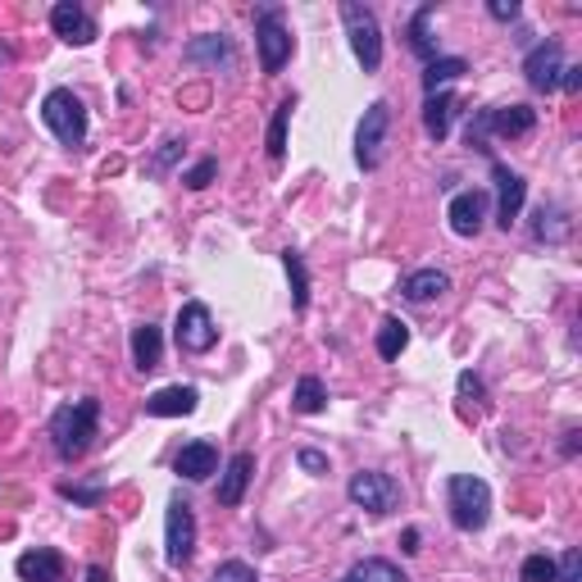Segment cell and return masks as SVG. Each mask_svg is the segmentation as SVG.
Here are the masks:
<instances>
[{"instance_id": "39", "label": "cell", "mask_w": 582, "mask_h": 582, "mask_svg": "<svg viewBox=\"0 0 582 582\" xmlns=\"http://www.w3.org/2000/svg\"><path fill=\"white\" fill-rule=\"evenodd\" d=\"M560 87H564V91H578V87H582V69H578V64H569V69H564V78H560Z\"/></svg>"}, {"instance_id": "15", "label": "cell", "mask_w": 582, "mask_h": 582, "mask_svg": "<svg viewBox=\"0 0 582 582\" xmlns=\"http://www.w3.org/2000/svg\"><path fill=\"white\" fill-rule=\"evenodd\" d=\"M201 405V392L197 387H160L155 397H146V414L151 419H182V414H197Z\"/></svg>"}, {"instance_id": "31", "label": "cell", "mask_w": 582, "mask_h": 582, "mask_svg": "<svg viewBox=\"0 0 582 582\" xmlns=\"http://www.w3.org/2000/svg\"><path fill=\"white\" fill-rule=\"evenodd\" d=\"M523 582H555V560L551 555H528L519 569Z\"/></svg>"}, {"instance_id": "3", "label": "cell", "mask_w": 582, "mask_h": 582, "mask_svg": "<svg viewBox=\"0 0 582 582\" xmlns=\"http://www.w3.org/2000/svg\"><path fill=\"white\" fill-rule=\"evenodd\" d=\"M41 123L51 128L56 141H64V146H82V141H87V106L78 101L69 87L46 91V101H41Z\"/></svg>"}, {"instance_id": "24", "label": "cell", "mask_w": 582, "mask_h": 582, "mask_svg": "<svg viewBox=\"0 0 582 582\" xmlns=\"http://www.w3.org/2000/svg\"><path fill=\"white\" fill-rule=\"evenodd\" d=\"M323 405H328V387H323V378L305 373V378L297 382V392H291V410H297V414H319Z\"/></svg>"}, {"instance_id": "33", "label": "cell", "mask_w": 582, "mask_h": 582, "mask_svg": "<svg viewBox=\"0 0 582 582\" xmlns=\"http://www.w3.org/2000/svg\"><path fill=\"white\" fill-rule=\"evenodd\" d=\"M219 178V160H201V164H191L187 173H182V182L191 187V191H201V187H210Z\"/></svg>"}, {"instance_id": "18", "label": "cell", "mask_w": 582, "mask_h": 582, "mask_svg": "<svg viewBox=\"0 0 582 582\" xmlns=\"http://www.w3.org/2000/svg\"><path fill=\"white\" fill-rule=\"evenodd\" d=\"M14 569H19L23 582H64V560H60V551H51V546L23 551Z\"/></svg>"}, {"instance_id": "26", "label": "cell", "mask_w": 582, "mask_h": 582, "mask_svg": "<svg viewBox=\"0 0 582 582\" xmlns=\"http://www.w3.org/2000/svg\"><path fill=\"white\" fill-rule=\"evenodd\" d=\"M410 347V328L392 314V319H382L378 323V355L382 360H401V351Z\"/></svg>"}, {"instance_id": "7", "label": "cell", "mask_w": 582, "mask_h": 582, "mask_svg": "<svg viewBox=\"0 0 582 582\" xmlns=\"http://www.w3.org/2000/svg\"><path fill=\"white\" fill-rule=\"evenodd\" d=\"M173 342H178V351H187V355H205V351L219 342V328H214L210 305L187 301V305L178 310V319H173Z\"/></svg>"}, {"instance_id": "5", "label": "cell", "mask_w": 582, "mask_h": 582, "mask_svg": "<svg viewBox=\"0 0 582 582\" xmlns=\"http://www.w3.org/2000/svg\"><path fill=\"white\" fill-rule=\"evenodd\" d=\"M532 128H538V110H532V106H496V110H482V114L469 123V146H478V151H482L488 132L514 141V137H528Z\"/></svg>"}, {"instance_id": "19", "label": "cell", "mask_w": 582, "mask_h": 582, "mask_svg": "<svg viewBox=\"0 0 582 582\" xmlns=\"http://www.w3.org/2000/svg\"><path fill=\"white\" fill-rule=\"evenodd\" d=\"M451 291V278L442 273V269H419V273H410L405 282H401V297L410 301V305H428V301H436V297H446Z\"/></svg>"}, {"instance_id": "28", "label": "cell", "mask_w": 582, "mask_h": 582, "mask_svg": "<svg viewBox=\"0 0 582 582\" xmlns=\"http://www.w3.org/2000/svg\"><path fill=\"white\" fill-rule=\"evenodd\" d=\"M428 19H432V6H423V10L410 19V51L432 64V60H436V41L428 37Z\"/></svg>"}, {"instance_id": "41", "label": "cell", "mask_w": 582, "mask_h": 582, "mask_svg": "<svg viewBox=\"0 0 582 582\" xmlns=\"http://www.w3.org/2000/svg\"><path fill=\"white\" fill-rule=\"evenodd\" d=\"M10 60V46H0V64H6Z\"/></svg>"}, {"instance_id": "37", "label": "cell", "mask_w": 582, "mask_h": 582, "mask_svg": "<svg viewBox=\"0 0 582 582\" xmlns=\"http://www.w3.org/2000/svg\"><path fill=\"white\" fill-rule=\"evenodd\" d=\"M488 14H492V19H501V23H510V19H519V0H492Z\"/></svg>"}, {"instance_id": "10", "label": "cell", "mask_w": 582, "mask_h": 582, "mask_svg": "<svg viewBox=\"0 0 582 582\" xmlns=\"http://www.w3.org/2000/svg\"><path fill=\"white\" fill-rule=\"evenodd\" d=\"M255 46H260L264 73H282V64L291 60V32L282 28L278 10H260L255 14Z\"/></svg>"}, {"instance_id": "30", "label": "cell", "mask_w": 582, "mask_h": 582, "mask_svg": "<svg viewBox=\"0 0 582 582\" xmlns=\"http://www.w3.org/2000/svg\"><path fill=\"white\" fill-rule=\"evenodd\" d=\"M287 123H291V101H282L269 119V160H282L287 155Z\"/></svg>"}, {"instance_id": "23", "label": "cell", "mask_w": 582, "mask_h": 582, "mask_svg": "<svg viewBox=\"0 0 582 582\" xmlns=\"http://www.w3.org/2000/svg\"><path fill=\"white\" fill-rule=\"evenodd\" d=\"M469 73V64L460 60V56H436L428 69H423V91L432 96V91H442L446 82H455V78H464Z\"/></svg>"}, {"instance_id": "11", "label": "cell", "mask_w": 582, "mask_h": 582, "mask_svg": "<svg viewBox=\"0 0 582 582\" xmlns=\"http://www.w3.org/2000/svg\"><path fill=\"white\" fill-rule=\"evenodd\" d=\"M564 51H560V41H542V46H532L528 60H523V73L528 82L538 87V91H560V78H564Z\"/></svg>"}, {"instance_id": "4", "label": "cell", "mask_w": 582, "mask_h": 582, "mask_svg": "<svg viewBox=\"0 0 582 582\" xmlns=\"http://www.w3.org/2000/svg\"><path fill=\"white\" fill-rule=\"evenodd\" d=\"M342 23H347V37H351V51L360 60L364 73H378L382 64V28H378V14L360 0H347L342 6Z\"/></svg>"}, {"instance_id": "16", "label": "cell", "mask_w": 582, "mask_h": 582, "mask_svg": "<svg viewBox=\"0 0 582 582\" xmlns=\"http://www.w3.org/2000/svg\"><path fill=\"white\" fill-rule=\"evenodd\" d=\"M255 478V455L251 451H237L228 464H223V478H219V505H241Z\"/></svg>"}, {"instance_id": "21", "label": "cell", "mask_w": 582, "mask_h": 582, "mask_svg": "<svg viewBox=\"0 0 582 582\" xmlns=\"http://www.w3.org/2000/svg\"><path fill=\"white\" fill-rule=\"evenodd\" d=\"M160 360H164V337H160V328H155V323L132 328V364H137L141 373H155Z\"/></svg>"}, {"instance_id": "12", "label": "cell", "mask_w": 582, "mask_h": 582, "mask_svg": "<svg viewBox=\"0 0 582 582\" xmlns=\"http://www.w3.org/2000/svg\"><path fill=\"white\" fill-rule=\"evenodd\" d=\"M488 191H455L451 197V205H446V219H451V232L455 237H478L482 232V223H488Z\"/></svg>"}, {"instance_id": "9", "label": "cell", "mask_w": 582, "mask_h": 582, "mask_svg": "<svg viewBox=\"0 0 582 582\" xmlns=\"http://www.w3.org/2000/svg\"><path fill=\"white\" fill-rule=\"evenodd\" d=\"M387 128H392V106L387 101H373L355 128V164L364 173H373L382 164V146H387Z\"/></svg>"}, {"instance_id": "27", "label": "cell", "mask_w": 582, "mask_h": 582, "mask_svg": "<svg viewBox=\"0 0 582 582\" xmlns=\"http://www.w3.org/2000/svg\"><path fill=\"white\" fill-rule=\"evenodd\" d=\"M342 582H410L392 560H360Z\"/></svg>"}, {"instance_id": "22", "label": "cell", "mask_w": 582, "mask_h": 582, "mask_svg": "<svg viewBox=\"0 0 582 582\" xmlns=\"http://www.w3.org/2000/svg\"><path fill=\"white\" fill-rule=\"evenodd\" d=\"M451 114H455V96H451V91H432L428 101H423V132H428L432 141H446Z\"/></svg>"}, {"instance_id": "36", "label": "cell", "mask_w": 582, "mask_h": 582, "mask_svg": "<svg viewBox=\"0 0 582 582\" xmlns=\"http://www.w3.org/2000/svg\"><path fill=\"white\" fill-rule=\"evenodd\" d=\"M297 464H301L305 473H314V478H319V473H328V455H323V451H310V446L297 455Z\"/></svg>"}, {"instance_id": "17", "label": "cell", "mask_w": 582, "mask_h": 582, "mask_svg": "<svg viewBox=\"0 0 582 582\" xmlns=\"http://www.w3.org/2000/svg\"><path fill=\"white\" fill-rule=\"evenodd\" d=\"M173 469H178V478H187V482H205L210 473H219V451H214L210 442H187V446L178 451Z\"/></svg>"}, {"instance_id": "32", "label": "cell", "mask_w": 582, "mask_h": 582, "mask_svg": "<svg viewBox=\"0 0 582 582\" xmlns=\"http://www.w3.org/2000/svg\"><path fill=\"white\" fill-rule=\"evenodd\" d=\"M210 582H260V573H255L247 560H223Z\"/></svg>"}, {"instance_id": "13", "label": "cell", "mask_w": 582, "mask_h": 582, "mask_svg": "<svg viewBox=\"0 0 582 582\" xmlns=\"http://www.w3.org/2000/svg\"><path fill=\"white\" fill-rule=\"evenodd\" d=\"M51 28L64 46H91L96 41V19L78 6V0H60V6L51 10Z\"/></svg>"}, {"instance_id": "40", "label": "cell", "mask_w": 582, "mask_h": 582, "mask_svg": "<svg viewBox=\"0 0 582 582\" xmlns=\"http://www.w3.org/2000/svg\"><path fill=\"white\" fill-rule=\"evenodd\" d=\"M87 582H114V578H110L106 564H91V569H87Z\"/></svg>"}, {"instance_id": "25", "label": "cell", "mask_w": 582, "mask_h": 582, "mask_svg": "<svg viewBox=\"0 0 582 582\" xmlns=\"http://www.w3.org/2000/svg\"><path fill=\"white\" fill-rule=\"evenodd\" d=\"M282 264H287V278H291V305L305 314L310 310V273H305L301 251H282Z\"/></svg>"}, {"instance_id": "14", "label": "cell", "mask_w": 582, "mask_h": 582, "mask_svg": "<svg viewBox=\"0 0 582 582\" xmlns=\"http://www.w3.org/2000/svg\"><path fill=\"white\" fill-rule=\"evenodd\" d=\"M492 178H496V223L510 232V228H514V219L523 214L528 182H523L514 169H505V164H492Z\"/></svg>"}, {"instance_id": "20", "label": "cell", "mask_w": 582, "mask_h": 582, "mask_svg": "<svg viewBox=\"0 0 582 582\" xmlns=\"http://www.w3.org/2000/svg\"><path fill=\"white\" fill-rule=\"evenodd\" d=\"M191 64H223V69H232L237 64V56H232V41L223 37V32H205V37H197V41H187V51H182Z\"/></svg>"}, {"instance_id": "29", "label": "cell", "mask_w": 582, "mask_h": 582, "mask_svg": "<svg viewBox=\"0 0 582 582\" xmlns=\"http://www.w3.org/2000/svg\"><path fill=\"white\" fill-rule=\"evenodd\" d=\"M564 232H569L564 210H560V205H542V210H538V223H532V237H538V241H564Z\"/></svg>"}, {"instance_id": "6", "label": "cell", "mask_w": 582, "mask_h": 582, "mask_svg": "<svg viewBox=\"0 0 582 582\" xmlns=\"http://www.w3.org/2000/svg\"><path fill=\"white\" fill-rule=\"evenodd\" d=\"M347 496L351 505L369 510V514H392L401 505V482L392 473H378V469H360L351 482H347Z\"/></svg>"}, {"instance_id": "38", "label": "cell", "mask_w": 582, "mask_h": 582, "mask_svg": "<svg viewBox=\"0 0 582 582\" xmlns=\"http://www.w3.org/2000/svg\"><path fill=\"white\" fill-rule=\"evenodd\" d=\"M460 392H464V397H473V401H482V382H478L473 373H460Z\"/></svg>"}, {"instance_id": "35", "label": "cell", "mask_w": 582, "mask_h": 582, "mask_svg": "<svg viewBox=\"0 0 582 582\" xmlns=\"http://www.w3.org/2000/svg\"><path fill=\"white\" fill-rule=\"evenodd\" d=\"M182 146H187V141H178V137H169V141H164V151H160V155H155L151 164H146V173H155V178H160V173H164V169H169V164H173V160L182 155Z\"/></svg>"}, {"instance_id": "34", "label": "cell", "mask_w": 582, "mask_h": 582, "mask_svg": "<svg viewBox=\"0 0 582 582\" xmlns=\"http://www.w3.org/2000/svg\"><path fill=\"white\" fill-rule=\"evenodd\" d=\"M555 582H582V555L578 551H564L555 560Z\"/></svg>"}, {"instance_id": "8", "label": "cell", "mask_w": 582, "mask_h": 582, "mask_svg": "<svg viewBox=\"0 0 582 582\" xmlns=\"http://www.w3.org/2000/svg\"><path fill=\"white\" fill-rule=\"evenodd\" d=\"M191 555H197V514L182 496H173L164 514V560L169 569H182Z\"/></svg>"}, {"instance_id": "2", "label": "cell", "mask_w": 582, "mask_h": 582, "mask_svg": "<svg viewBox=\"0 0 582 582\" xmlns=\"http://www.w3.org/2000/svg\"><path fill=\"white\" fill-rule=\"evenodd\" d=\"M446 510H451V523L460 532L488 528V519H492V488L482 478H473V473H455L446 482Z\"/></svg>"}, {"instance_id": "1", "label": "cell", "mask_w": 582, "mask_h": 582, "mask_svg": "<svg viewBox=\"0 0 582 582\" xmlns=\"http://www.w3.org/2000/svg\"><path fill=\"white\" fill-rule=\"evenodd\" d=\"M96 428H101V401H96V397H82V401H73V405H60V410L51 414V446H56V455H60L64 464L82 460V455L91 451V442H96Z\"/></svg>"}]
</instances>
